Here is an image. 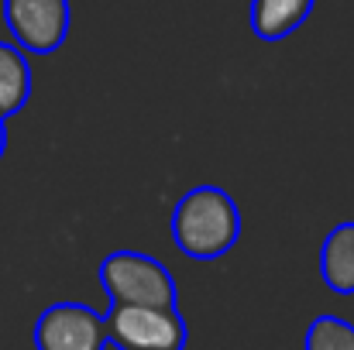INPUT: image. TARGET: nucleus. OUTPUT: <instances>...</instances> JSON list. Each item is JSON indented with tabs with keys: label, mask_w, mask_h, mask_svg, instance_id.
I'll return each instance as SVG.
<instances>
[{
	"label": "nucleus",
	"mask_w": 354,
	"mask_h": 350,
	"mask_svg": "<svg viewBox=\"0 0 354 350\" xmlns=\"http://www.w3.org/2000/svg\"><path fill=\"white\" fill-rule=\"evenodd\" d=\"M241 237V210L221 186L189 189L172 210V240L193 261L224 257Z\"/></svg>",
	"instance_id": "obj_1"
},
{
	"label": "nucleus",
	"mask_w": 354,
	"mask_h": 350,
	"mask_svg": "<svg viewBox=\"0 0 354 350\" xmlns=\"http://www.w3.org/2000/svg\"><path fill=\"white\" fill-rule=\"evenodd\" d=\"M111 306H151V309H176L179 289L172 271L141 251H114L100 261L97 271Z\"/></svg>",
	"instance_id": "obj_2"
},
{
	"label": "nucleus",
	"mask_w": 354,
	"mask_h": 350,
	"mask_svg": "<svg viewBox=\"0 0 354 350\" xmlns=\"http://www.w3.org/2000/svg\"><path fill=\"white\" fill-rule=\"evenodd\" d=\"M107 344L120 350H186L189 330L179 309H151V306H111L104 316Z\"/></svg>",
	"instance_id": "obj_3"
},
{
	"label": "nucleus",
	"mask_w": 354,
	"mask_h": 350,
	"mask_svg": "<svg viewBox=\"0 0 354 350\" xmlns=\"http://www.w3.org/2000/svg\"><path fill=\"white\" fill-rule=\"evenodd\" d=\"M3 21L21 52L52 55L69 35V0H3Z\"/></svg>",
	"instance_id": "obj_4"
},
{
	"label": "nucleus",
	"mask_w": 354,
	"mask_h": 350,
	"mask_svg": "<svg viewBox=\"0 0 354 350\" xmlns=\"http://www.w3.org/2000/svg\"><path fill=\"white\" fill-rule=\"evenodd\" d=\"M35 350H107L104 316L83 302H55L35 323Z\"/></svg>",
	"instance_id": "obj_5"
},
{
	"label": "nucleus",
	"mask_w": 354,
	"mask_h": 350,
	"mask_svg": "<svg viewBox=\"0 0 354 350\" xmlns=\"http://www.w3.org/2000/svg\"><path fill=\"white\" fill-rule=\"evenodd\" d=\"M324 285L337 295H354V220L337 224L320 251Z\"/></svg>",
	"instance_id": "obj_6"
},
{
	"label": "nucleus",
	"mask_w": 354,
	"mask_h": 350,
	"mask_svg": "<svg viewBox=\"0 0 354 350\" xmlns=\"http://www.w3.org/2000/svg\"><path fill=\"white\" fill-rule=\"evenodd\" d=\"M317 0H251V31L261 41L289 38L313 10Z\"/></svg>",
	"instance_id": "obj_7"
},
{
	"label": "nucleus",
	"mask_w": 354,
	"mask_h": 350,
	"mask_svg": "<svg viewBox=\"0 0 354 350\" xmlns=\"http://www.w3.org/2000/svg\"><path fill=\"white\" fill-rule=\"evenodd\" d=\"M31 100V66H28V55L10 45V41H0V117L21 114Z\"/></svg>",
	"instance_id": "obj_8"
},
{
	"label": "nucleus",
	"mask_w": 354,
	"mask_h": 350,
	"mask_svg": "<svg viewBox=\"0 0 354 350\" xmlns=\"http://www.w3.org/2000/svg\"><path fill=\"white\" fill-rule=\"evenodd\" d=\"M303 350H354V323L330 313L317 316L306 330Z\"/></svg>",
	"instance_id": "obj_9"
},
{
	"label": "nucleus",
	"mask_w": 354,
	"mask_h": 350,
	"mask_svg": "<svg viewBox=\"0 0 354 350\" xmlns=\"http://www.w3.org/2000/svg\"><path fill=\"white\" fill-rule=\"evenodd\" d=\"M3 148H7V127H3V117H0V158H3Z\"/></svg>",
	"instance_id": "obj_10"
}]
</instances>
